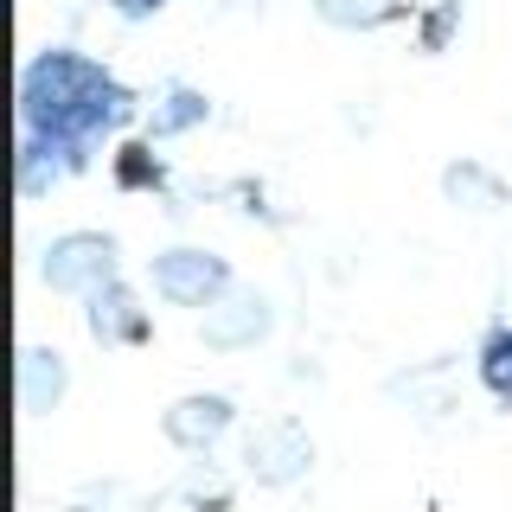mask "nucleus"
I'll return each mask as SVG.
<instances>
[{
    "label": "nucleus",
    "instance_id": "nucleus-7",
    "mask_svg": "<svg viewBox=\"0 0 512 512\" xmlns=\"http://www.w3.org/2000/svg\"><path fill=\"white\" fill-rule=\"evenodd\" d=\"M90 333H96V340H109V346H122V340H141L148 320H141V308L122 295L116 282H109V288H96V295H90Z\"/></svg>",
    "mask_w": 512,
    "mask_h": 512
},
{
    "label": "nucleus",
    "instance_id": "nucleus-2",
    "mask_svg": "<svg viewBox=\"0 0 512 512\" xmlns=\"http://www.w3.org/2000/svg\"><path fill=\"white\" fill-rule=\"evenodd\" d=\"M45 282L64 288V295H96V288H109L116 282V244L109 237H96V231H71V237H58L52 250H45Z\"/></svg>",
    "mask_w": 512,
    "mask_h": 512
},
{
    "label": "nucleus",
    "instance_id": "nucleus-5",
    "mask_svg": "<svg viewBox=\"0 0 512 512\" xmlns=\"http://www.w3.org/2000/svg\"><path fill=\"white\" fill-rule=\"evenodd\" d=\"M256 333H269V308L256 295H237L224 308H205V340L212 346H250Z\"/></svg>",
    "mask_w": 512,
    "mask_h": 512
},
{
    "label": "nucleus",
    "instance_id": "nucleus-8",
    "mask_svg": "<svg viewBox=\"0 0 512 512\" xmlns=\"http://www.w3.org/2000/svg\"><path fill=\"white\" fill-rule=\"evenodd\" d=\"M20 397H26V410H32V416L52 410L58 397H64V365H58V352L26 346V359H20Z\"/></svg>",
    "mask_w": 512,
    "mask_h": 512
},
{
    "label": "nucleus",
    "instance_id": "nucleus-11",
    "mask_svg": "<svg viewBox=\"0 0 512 512\" xmlns=\"http://www.w3.org/2000/svg\"><path fill=\"white\" fill-rule=\"evenodd\" d=\"M154 7H167V0H116L122 20H141V13H154Z\"/></svg>",
    "mask_w": 512,
    "mask_h": 512
},
{
    "label": "nucleus",
    "instance_id": "nucleus-6",
    "mask_svg": "<svg viewBox=\"0 0 512 512\" xmlns=\"http://www.w3.org/2000/svg\"><path fill=\"white\" fill-rule=\"evenodd\" d=\"M224 423H231V404H224V397H186V404L167 410V436L180 448H205L212 436H224Z\"/></svg>",
    "mask_w": 512,
    "mask_h": 512
},
{
    "label": "nucleus",
    "instance_id": "nucleus-4",
    "mask_svg": "<svg viewBox=\"0 0 512 512\" xmlns=\"http://www.w3.org/2000/svg\"><path fill=\"white\" fill-rule=\"evenodd\" d=\"M308 455H314V448H308V436H301L295 423H276V429H263V436L250 442V468L263 480H288Z\"/></svg>",
    "mask_w": 512,
    "mask_h": 512
},
{
    "label": "nucleus",
    "instance_id": "nucleus-10",
    "mask_svg": "<svg viewBox=\"0 0 512 512\" xmlns=\"http://www.w3.org/2000/svg\"><path fill=\"white\" fill-rule=\"evenodd\" d=\"M167 103H173V109H167V116L154 122L160 135H173V128H186V122H199V116H205V96H192V90H173Z\"/></svg>",
    "mask_w": 512,
    "mask_h": 512
},
{
    "label": "nucleus",
    "instance_id": "nucleus-1",
    "mask_svg": "<svg viewBox=\"0 0 512 512\" xmlns=\"http://www.w3.org/2000/svg\"><path fill=\"white\" fill-rule=\"evenodd\" d=\"M20 116L26 141L84 160L90 141L128 116V90L84 52H39L20 77Z\"/></svg>",
    "mask_w": 512,
    "mask_h": 512
},
{
    "label": "nucleus",
    "instance_id": "nucleus-9",
    "mask_svg": "<svg viewBox=\"0 0 512 512\" xmlns=\"http://www.w3.org/2000/svg\"><path fill=\"white\" fill-rule=\"evenodd\" d=\"M480 384H487L500 404H512V327H500L480 346Z\"/></svg>",
    "mask_w": 512,
    "mask_h": 512
},
{
    "label": "nucleus",
    "instance_id": "nucleus-3",
    "mask_svg": "<svg viewBox=\"0 0 512 512\" xmlns=\"http://www.w3.org/2000/svg\"><path fill=\"white\" fill-rule=\"evenodd\" d=\"M224 282H231V269H224V256H212V250H167L154 263V288L173 308H212V295Z\"/></svg>",
    "mask_w": 512,
    "mask_h": 512
}]
</instances>
